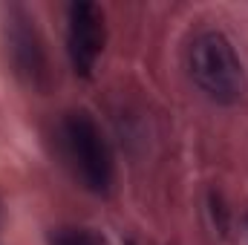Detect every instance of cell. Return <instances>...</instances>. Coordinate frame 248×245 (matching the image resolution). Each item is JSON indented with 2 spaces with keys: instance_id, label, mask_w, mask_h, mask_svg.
<instances>
[{
  "instance_id": "obj_1",
  "label": "cell",
  "mask_w": 248,
  "mask_h": 245,
  "mask_svg": "<svg viewBox=\"0 0 248 245\" xmlns=\"http://www.w3.org/2000/svg\"><path fill=\"white\" fill-rule=\"evenodd\" d=\"M187 72L193 84L222 107H234L243 101L248 90L246 66L231 38L219 29L199 32L187 46Z\"/></svg>"
},
{
  "instance_id": "obj_2",
  "label": "cell",
  "mask_w": 248,
  "mask_h": 245,
  "mask_svg": "<svg viewBox=\"0 0 248 245\" xmlns=\"http://www.w3.org/2000/svg\"><path fill=\"white\" fill-rule=\"evenodd\" d=\"M58 138L63 159L81 187H87L95 196H107L116 182V162L98 122L87 110H72L61 119Z\"/></svg>"
},
{
  "instance_id": "obj_3",
  "label": "cell",
  "mask_w": 248,
  "mask_h": 245,
  "mask_svg": "<svg viewBox=\"0 0 248 245\" xmlns=\"http://www.w3.org/2000/svg\"><path fill=\"white\" fill-rule=\"evenodd\" d=\"M3 44H6L12 72L17 75V81L23 87H29L32 92H41V95L52 90L55 75H52L49 49L38 29L35 15L26 6L9 3L3 9Z\"/></svg>"
},
{
  "instance_id": "obj_4",
  "label": "cell",
  "mask_w": 248,
  "mask_h": 245,
  "mask_svg": "<svg viewBox=\"0 0 248 245\" xmlns=\"http://www.w3.org/2000/svg\"><path fill=\"white\" fill-rule=\"evenodd\" d=\"M107 46V17L93 0H75L66 9V55L72 72L90 78Z\"/></svg>"
},
{
  "instance_id": "obj_5",
  "label": "cell",
  "mask_w": 248,
  "mask_h": 245,
  "mask_svg": "<svg viewBox=\"0 0 248 245\" xmlns=\"http://www.w3.org/2000/svg\"><path fill=\"white\" fill-rule=\"evenodd\" d=\"M49 245H107V237L90 225H58L46 237Z\"/></svg>"
},
{
  "instance_id": "obj_6",
  "label": "cell",
  "mask_w": 248,
  "mask_h": 245,
  "mask_svg": "<svg viewBox=\"0 0 248 245\" xmlns=\"http://www.w3.org/2000/svg\"><path fill=\"white\" fill-rule=\"evenodd\" d=\"M3 222H6V208H3V196H0V231H3Z\"/></svg>"
},
{
  "instance_id": "obj_7",
  "label": "cell",
  "mask_w": 248,
  "mask_h": 245,
  "mask_svg": "<svg viewBox=\"0 0 248 245\" xmlns=\"http://www.w3.org/2000/svg\"><path fill=\"white\" fill-rule=\"evenodd\" d=\"M127 245H133V243H127Z\"/></svg>"
}]
</instances>
